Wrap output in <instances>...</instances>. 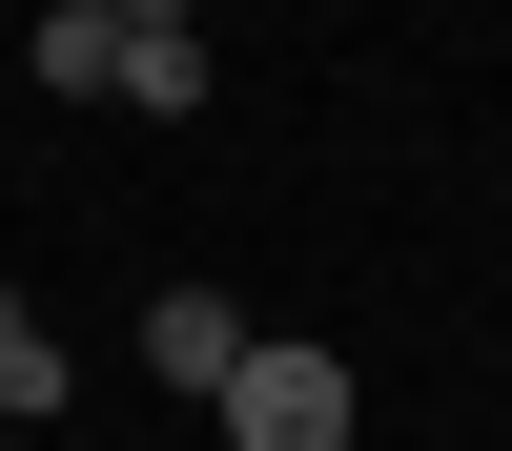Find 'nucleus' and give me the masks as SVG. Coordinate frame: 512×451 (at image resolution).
<instances>
[{
	"instance_id": "7ed1b4c3",
	"label": "nucleus",
	"mask_w": 512,
	"mask_h": 451,
	"mask_svg": "<svg viewBox=\"0 0 512 451\" xmlns=\"http://www.w3.org/2000/svg\"><path fill=\"white\" fill-rule=\"evenodd\" d=\"M103 103H144V123H205V21H123Z\"/></svg>"
},
{
	"instance_id": "0eeeda50",
	"label": "nucleus",
	"mask_w": 512,
	"mask_h": 451,
	"mask_svg": "<svg viewBox=\"0 0 512 451\" xmlns=\"http://www.w3.org/2000/svg\"><path fill=\"white\" fill-rule=\"evenodd\" d=\"M0 451H21V431H0Z\"/></svg>"
},
{
	"instance_id": "f257e3e1",
	"label": "nucleus",
	"mask_w": 512,
	"mask_h": 451,
	"mask_svg": "<svg viewBox=\"0 0 512 451\" xmlns=\"http://www.w3.org/2000/svg\"><path fill=\"white\" fill-rule=\"evenodd\" d=\"M205 410H226V451H349V349H267L246 328V369Z\"/></svg>"
},
{
	"instance_id": "423d86ee",
	"label": "nucleus",
	"mask_w": 512,
	"mask_h": 451,
	"mask_svg": "<svg viewBox=\"0 0 512 451\" xmlns=\"http://www.w3.org/2000/svg\"><path fill=\"white\" fill-rule=\"evenodd\" d=\"M103 21H205V0H103Z\"/></svg>"
},
{
	"instance_id": "f03ea898",
	"label": "nucleus",
	"mask_w": 512,
	"mask_h": 451,
	"mask_svg": "<svg viewBox=\"0 0 512 451\" xmlns=\"http://www.w3.org/2000/svg\"><path fill=\"white\" fill-rule=\"evenodd\" d=\"M144 369H164V390H226V369H246V308H226V287H144Z\"/></svg>"
},
{
	"instance_id": "39448f33",
	"label": "nucleus",
	"mask_w": 512,
	"mask_h": 451,
	"mask_svg": "<svg viewBox=\"0 0 512 451\" xmlns=\"http://www.w3.org/2000/svg\"><path fill=\"white\" fill-rule=\"evenodd\" d=\"M103 62H123L103 0H41V82H62V103H103Z\"/></svg>"
},
{
	"instance_id": "20e7f679",
	"label": "nucleus",
	"mask_w": 512,
	"mask_h": 451,
	"mask_svg": "<svg viewBox=\"0 0 512 451\" xmlns=\"http://www.w3.org/2000/svg\"><path fill=\"white\" fill-rule=\"evenodd\" d=\"M41 410H62V328L0 287V431H41Z\"/></svg>"
}]
</instances>
